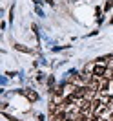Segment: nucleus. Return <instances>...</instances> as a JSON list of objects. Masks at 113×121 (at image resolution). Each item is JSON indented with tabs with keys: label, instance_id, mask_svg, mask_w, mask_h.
Segmentation results:
<instances>
[{
	"label": "nucleus",
	"instance_id": "nucleus-1",
	"mask_svg": "<svg viewBox=\"0 0 113 121\" xmlns=\"http://www.w3.org/2000/svg\"><path fill=\"white\" fill-rule=\"evenodd\" d=\"M91 72H93V75L95 77H98V79H102V77L108 73V70H106V66L104 64H95L93 68H91Z\"/></svg>",
	"mask_w": 113,
	"mask_h": 121
},
{
	"label": "nucleus",
	"instance_id": "nucleus-2",
	"mask_svg": "<svg viewBox=\"0 0 113 121\" xmlns=\"http://www.w3.org/2000/svg\"><path fill=\"white\" fill-rule=\"evenodd\" d=\"M108 86H109V83H108V81H102V83L98 84V90H100V92H106V90H108Z\"/></svg>",
	"mask_w": 113,
	"mask_h": 121
}]
</instances>
